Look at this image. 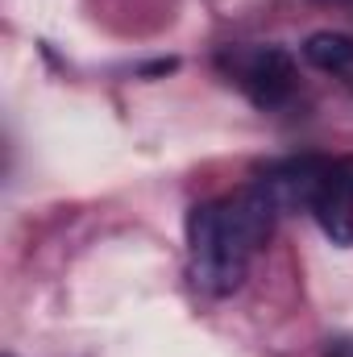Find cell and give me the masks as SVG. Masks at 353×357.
<instances>
[{
	"label": "cell",
	"instance_id": "6da1fadb",
	"mask_svg": "<svg viewBox=\"0 0 353 357\" xmlns=\"http://www.w3.org/2000/svg\"><path fill=\"white\" fill-rule=\"evenodd\" d=\"M274 216L278 208L258 183L233 195L195 204L187 212V270L195 291L212 299L233 295L246 282L258 250L266 245Z\"/></svg>",
	"mask_w": 353,
	"mask_h": 357
},
{
	"label": "cell",
	"instance_id": "7a4b0ae2",
	"mask_svg": "<svg viewBox=\"0 0 353 357\" xmlns=\"http://www.w3.org/2000/svg\"><path fill=\"white\" fill-rule=\"evenodd\" d=\"M220 67L262 112L283 108L295 96V59L283 46H229L220 50Z\"/></svg>",
	"mask_w": 353,
	"mask_h": 357
},
{
	"label": "cell",
	"instance_id": "3957f363",
	"mask_svg": "<svg viewBox=\"0 0 353 357\" xmlns=\"http://www.w3.org/2000/svg\"><path fill=\"white\" fill-rule=\"evenodd\" d=\"M316 225L333 245H353V154L345 158H324V171L316 183L312 208Z\"/></svg>",
	"mask_w": 353,
	"mask_h": 357
},
{
	"label": "cell",
	"instance_id": "277c9868",
	"mask_svg": "<svg viewBox=\"0 0 353 357\" xmlns=\"http://www.w3.org/2000/svg\"><path fill=\"white\" fill-rule=\"evenodd\" d=\"M303 59H308L316 71L353 84V38L350 33H333V29L312 33V38L303 42Z\"/></svg>",
	"mask_w": 353,
	"mask_h": 357
},
{
	"label": "cell",
	"instance_id": "5b68a950",
	"mask_svg": "<svg viewBox=\"0 0 353 357\" xmlns=\"http://www.w3.org/2000/svg\"><path fill=\"white\" fill-rule=\"evenodd\" d=\"M324 357H353V337H333L324 345Z\"/></svg>",
	"mask_w": 353,
	"mask_h": 357
},
{
	"label": "cell",
	"instance_id": "8992f818",
	"mask_svg": "<svg viewBox=\"0 0 353 357\" xmlns=\"http://www.w3.org/2000/svg\"><path fill=\"white\" fill-rule=\"evenodd\" d=\"M329 4H350V8H353V0H329Z\"/></svg>",
	"mask_w": 353,
	"mask_h": 357
}]
</instances>
